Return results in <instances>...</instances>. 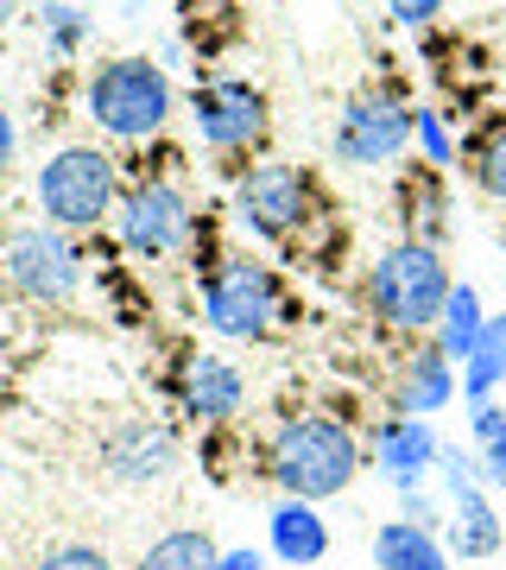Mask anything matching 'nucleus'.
Listing matches in <instances>:
<instances>
[{
    "mask_svg": "<svg viewBox=\"0 0 506 570\" xmlns=\"http://www.w3.org/2000/svg\"><path fill=\"white\" fill-rule=\"evenodd\" d=\"M367 469V438L329 406H285L260 438V475L291 501H336Z\"/></svg>",
    "mask_w": 506,
    "mask_h": 570,
    "instance_id": "nucleus-1",
    "label": "nucleus"
},
{
    "mask_svg": "<svg viewBox=\"0 0 506 570\" xmlns=\"http://www.w3.org/2000/svg\"><path fill=\"white\" fill-rule=\"evenodd\" d=\"M178 115V82L171 63L152 51H121V58L89 63L82 77V121L101 134V146H152Z\"/></svg>",
    "mask_w": 506,
    "mask_h": 570,
    "instance_id": "nucleus-2",
    "label": "nucleus"
},
{
    "mask_svg": "<svg viewBox=\"0 0 506 570\" xmlns=\"http://www.w3.org/2000/svg\"><path fill=\"white\" fill-rule=\"evenodd\" d=\"M449 292H456V273H449V254L437 242H405V235H393L361 273L367 317L386 336H399V343H418V336L437 330Z\"/></svg>",
    "mask_w": 506,
    "mask_h": 570,
    "instance_id": "nucleus-3",
    "label": "nucleus"
},
{
    "mask_svg": "<svg viewBox=\"0 0 506 570\" xmlns=\"http://www.w3.org/2000/svg\"><path fill=\"white\" fill-rule=\"evenodd\" d=\"M121 190H127V171L115 159V146H101V140H63L32 171L39 223L63 228V235H96L101 223H115Z\"/></svg>",
    "mask_w": 506,
    "mask_h": 570,
    "instance_id": "nucleus-4",
    "label": "nucleus"
},
{
    "mask_svg": "<svg viewBox=\"0 0 506 570\" xmlns=\"http://www.w3.org/2000/svg\"><path fill=\"white\" fill-rule=\"evenodd\" d=\"M197 317L222 343H272L291 324L279 266L260 254H216L197 279Z\"/></svg>",
    "mask_w": 506,
    "mask_h": 570,
    "instance_id": "nucleus-5",
    "label": "nucleus"
},
{
    "mask_svg": "<svg viewBox=\"0 0 506 570\" xmlns=\"http://www.w3.org/2000/svg\"><path fill=\"white\" fill-rule=\"evenodd\" d=\"M228 223L254 247H291L317 223V178L291 159H247L228 178Z\"/></svg>",
    "mask_w": 506,
    "mask_h": 570,
    "instance_id": "nucleus-6",
    "label": "nucleus"
},
{
    "mask_svg": "<svg viewBox=\"0 0 506 570\" xmlns=\"http://www.w3.org/2000/svg\"><path fill=\"white\" fill-rule=\"evenodd\" d=\"M190 235H197V197L183 190V178H171V171L127 178L121 209H115V242H121L127 261H140V266L178 261L190 247Z\"/></svg>",
    "mask_w": 506,
    "mask_h": 570,
    "instance_id": "nucleus-7",
    "label": "nucleus"
},
{
    "mask_svg": "<svg viewBox=\"0 0 506 570\" xmlns=\"http://www.w3.org/2000/svg\"><path fill=\"white\" fill-rule=\"evenodd\" d=\"M411 134H418V102L399 82H367L336 115L329 153H336V165H355V171H393L411 153Z\"/></svg>",
    "mask_w": 506,
    "mask_h": 570,
    "instance_id": "nucleus-8",
    "label": "nucleus"
},
{
    "mask_svg": "<svg viewBox=\"0 0 506 570\" xmlns=\"http://www.w3.org/2000/svg\"><path fill=\"white\" fill-rule=\"evenodd\" d=\"M82 247L51 223H26L0 242V285L32 311H70L82 292Z\"/></svg>",
    "mask_w": 506,
    "mask_h": 570,
    "instance_id": "nucleus-9",
    "label": "nucleus"
},
{
    "mask_svg": "<svg viewBox=\"0 0 506 570\" xmlns=\"http://www.w3.org/2000/svg\"><path fill=\"white\" fill-rule=\"evenodd\" d=\"M183 108H190L197 146L216 159H260L266 134H272V102L254 77H202Z\"/></svg>",
    "mask_w": 506,
    "mask_h": 570,
    "instance_id": "nucleus-10",
    "label": "nucleus"
},
{
    "mask_svg": "<svg viewBox=\"0 0 506 570\" xmlns=\"http://www.w3.org/2000/svg\"><path fill=\"white\" fill-rule=\"evenodd\" d=\"M437 494H444V546L456 564H482V558H494L506 546V520L494 508V489L475 475V450L444 444Z\"/></svg>",
    "mask_w": 506,
    "mask_h": 570,
    "instance_id": "nucleus-11",
    "label": "nucleus"
},
{
    "mask_svg": "<svg viewBox=\"0 0 506 570\" xmlns=\"http://www.w3.org/2000/svg\"><path fill=\"white\" fill-rule=\"evenodd\" d=\"M96 463L115 489H159L183 463L178 425L171 419H115V425L101 431Z\"/></svg>",
    "mask_w": 506,
    "mask_h": 570,
    "instance_id": "nucleus-12",
    "label": "nucleus"
},
{
    "mask_svg": "<svg viewBox=\"0 0 506 570\" xmlns=\"http://www.w3.org/2000/svg\"><path fill=\"white\" fill-rule=\"evenodd\" d=\"M171 406L197 431H235L247 412V374L216 348H183L171 367Z\"/></svg>",
    "mask_w": 506,
    "mask_h": 570,
    "instance_id": "nucleus-13",
    "label": "nucleus"
},
{
    "mask_svg": "<svg viewBox=\"0 0 506 570\" xmlns=\"http://www.w3.org/2000/svg\"><path fill=\"white\" fill-rule=\"evenodd\" d=\"M437 463H444V438H437L430 419L380 412V419L367 425V469H374L393 494L430 489V482H437Z\"/></svg>",
    "mask_w": 506,
    "mask_h": 570,
    "instance_id": "nucleus-14",
    "label": "nucleus"
},
{
    "mask_svg": "<svg viewBox=\"0 0 506 570\" xmlns=\"http://www.w3.org/2000/svg\"><path fill=\"white\" fill-rule=\"evenodd\" d=\"M463 400V367L449 362L444 348L418 336L405 343L386 367V412H405V419H437Z\"/></svg>",
    "mask_w": 506,
    "mask_h": 570,
    "instance_id": "nucleus-15",
    "label": "nucleus"
},
{
    "mask_svg": "<svg viewBox=\"0 0 506 570\" xmlns=\"http://www.w3.org/2000/svg\"><path fill=\"white\" fill-rule=\"evenodd\" d=\"M266 558L279 570H317L329 558V520L317 501H291L279 494L266 508Z\"/></svg>",
    "mask_w": 506,
    "mask_h": 570,
    "instance_id": "nucleus-16",
    "label": "nucleus"
},
{
    "mask_svg": "<svg viewBox=\"0 0 506 570\" xmlns=\"http://www.w3.org/2000/svg\"><path fill=\"white\" fill-rule=\"evenodd\" d=\"M444 228H449V171L405 165V184H399V235H405V242H437V247H444Z\"/></svg>",
    "mask_w": 506,
    "mask_h": 570,
    "instance_id": "nucleus-17",
    "label": "nucleus"
},
{
    "mask_svg": "<svg viewBox=\"0 0 506 570\" xmlns=\"http://www.w3.org/2000/svg\"><path fill=\"white\" fill-rule=\"evenodd\" d=\"M374 570H456V558H449L444 532L430 527H411V520H380L374 527Z\"/></svg>",
    "mask_w": 506,
    "mask_h": 570,
    "instance_id": "nucleus-18",
    "label": "nucleus"
},
{
    "mask_svg": "<svg viewBox=\"0 0 506 570\" xmlns=\"http://www.w3.org/2000/svg\"><path fill=\"white\" fill-rule=\"evenodd\" d=\"M487 317H494V311L482 305V292H475V285H468V279H456V292H449L444 317H437V330H430V343H437V348H444V355H449V362L463 367V362H468V348L482 343Z\"/></svg>",
    "mask_w": 506,
    "mask_h": 570,
    "instance_id": "nucleus-19",
    "label": "nucleus"
},
{
    "mask_svg": "<svg viewBox=\"0 0 506 570\" xmlns=\"http://www.w3.org/2000/svg\"><path fill=\"white\" fill-rule=\"evenodd\" d=\"M216 558H222V546L202 527H171L133 558V570H216Z\"/></svg>",
    "mask_w": 506,
    "mask_h": 570,
    "instance_id": "nucleus-20",
    "label": "nucleus"
},
{
    "mask_svg": "<svg viewBox=\"0 0 506 570\" xmlns=\"http://www.w3.org/2000/svg\"><path fill=\"white\" fill-rule=\"evenodd\" d=\"M494 393H506V311L487 317L482 343L468 348L463 362V406L468 400H494Z\"/></svg>",
    "mask_w": 506,
    "mask_h": 570,
    "instance_id": "nucleus-21",
    "label": "nucleus"
},
{
    "mask_svg": "<svg viewBox=\"0 0 506 570\" xmlns=\"http://www.w3.org/2000/svg\"><path fill=\"white\" fill-rule=\"evenodd\" d=\"M463 171L487 204L506 209V121H487L482 134H475V146L463 153Z\"/></svg>",
    "mask_w": 506,
    "mask_h": 570,
    "instance_id": "nucleus-22",
    "label": "nucleus"
},
{
    "mask_svg": "<svg viewBox=\"0 0 506 570\" xmlns=\"http://www.w3.org/2000/svg\"><path fill=\"white\" fill-rule=\"evenodd\" d=\"M411 153H418V165H430V171H456L468 146H463V134H456V121H449L444 108H418Z\"/></svg>",
    "mask_w": 506,
    "mask_h": 570,
    "instance_id": "nucleus-23",
    "label": "nucleus"
},
{
    "mask_svg": "<svg viewBox=\"0 0 506 570\" xmlns=\"http://www.w3.org/2000/svg\"><path fill=\"white\" fill-rule=\"evenodd\" d=\"M89 13H82L77 0H44L39 7V32H44V51H51V58H77L82 45H89Z\"/></svg>",
    "mask_w": 506,
    "mask_h": 570,
    "instance_id": "nucleus-24",
    "label": "nucleus"
},
{
    "mask_svg": "<svg viewBox=\"0 0 506 570\" xmlns=\"http://www.w3.org/2000/svg\"><path fill=\"white\" fill-rule=\"evenodd\" d=\"M32 570H115V558L89 539H58V546H44L32 558Z\"/></svg>",
    "mask_w": 506,
    "mask_h": 570,
    "instance_id": "nucleus-25",
    "label": "nucleus"
},
{
    "mask_svg": "<svg viewBox=\"0 0 506 570\" xmlns=\"http://www.w3.org/2000/svg\"><path fill=\"white\" fill-rule=\"evenodd\" d=\"M380 7L399 32H430V26L449 13V0H380Z\"/></svg>",
    "mask_w": 506,
    "mask_h": 570,
    "instance_id": "nucleus-26",
    "label": "nucleus"
},
{
    "mask_svg": "<svg viewBox=\"0 0 506 570\" xmlns=\"http://www.w3.org/2000/svg\"><path fill=\"white\" fill-rule=\"evenodd\" d=\"M399 520L444 532V494H437V482H430V489H405V494H399Z\"/></svg>",
    "mask_w": 506,
    "mask_h": 570,
    "instance_id": "nucleus-27",
    "label": "nucleus"
},
{
    "mask_svg": "<svg viewBox=\"0 0 506 570\" xmlns=\"http://www.w3.org/2000/svg\"><path fill=\"white\" fill-rule=\"evenodd\" d=\"M468 450H475V475H482L494 494H506V425L494 431L487 444H468Z\"/></svg>",
    "mask_w": 506,
    "mask_h": 570,
    "instance_id": "nucleus-28",
    "label": "nucleus"
},
{
    "mask_svg": "<svg viewBox=\"0 0 506 570\" xmlns=\"http://www.w3.org/2000/svg\"><path fill=\"white\" fill-rule=\"evenodd\" d=\"M13 159H20V121H13V108H0V178L13 171Z\"/></svg>",
    "mask_w": 506,
    "mask_h": 570,
    "instance_id": "nucleus-29",
    "label": "nucleus"
},
{
    "mask_svg": "<svg viewBox=\"0 0 506 570\" xmlns=\"http://www.w3.org/2000/svg\"><path fill=\"white\" fill-rule=\"evenodd\" d=\"M216 570H266V551H254V546H222Z\"/></svg>",
    "mask_w": 506,
    "mask_h": 570,
    "instance_id": "nucleus-30",
    "label": "nucleus"
},
{
    "mask_svg": "<svg viewBox=\"0 0 506 570\" xmlns=\"http://www.w3.org/2000/svg\"><path fill=\"white\" fill-rule=\"evenodd\" d=\"M13 13H20V0H0V32L13 26Z\"/></svg>",
    "mask_w": 506,
    "mask_h": 570,
    "instance_id": "nucleus-31",
    "label": "nucleus"
},
{
    "mask_svg": "<svg viewBox=\"0 0 506 570\" xmlns=\"http://www.w3.org/2000/svg\"><path fill=\"white\" fill-rule=\"evenodd\" d=\"M127 7H146V0H127Z\"/></svg>",
    "mask_w": 506,
    "mask_h": 570,
    "instance_id": "nucleus-32",
    "label": "nucleus"
}]
</instances>
